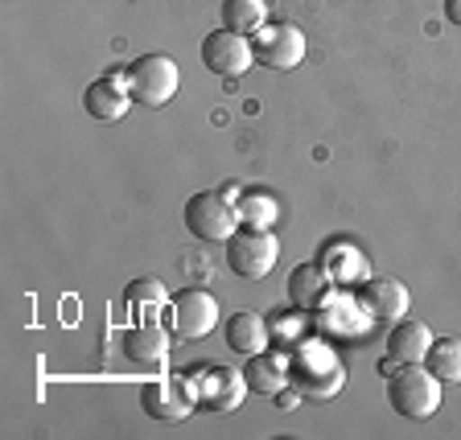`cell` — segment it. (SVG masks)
<instances>
[{"label":"cell","mask_w":461,"mask_h":440,"mask_svg":"<svg viewBox=\"0 0 461 440\" xmlns=\"http://www.w3.org/2000/svg\"><path fill=\"white\" fill-rule=\"evenodd\" d=\"M288 383L305 400H334L346 387V366L326 342H301L288 358Z\"/></svg>","instance_id":"1"},{"label":"cell","mask_w":461,"mask_h":440,"mask_svg":"<svg viewBox=\"0 0 461 440\" xmlns=\"http://www.w3.org/2000/svg\"><path fill=\"white\" fill-rule=\"evenodd\" d=\"M387 403L403 420H429L437 408H441V379L429 371L424 363L416 366H400V371L387 374Z\"/></svg>","instance_id":"2"},{"label":"cell","mask_w":461,"mask_h":440,"mask_svg":"<svg viewBox=\"0 0 461 440\" xmlns=\"http://www.w3.org/2000/svg\"><path fill=\"white\" fill-rule=\"evenodd\" d=\"M243 227L240 202H230L222 190H202L185 202V230L202 243H227Z\"/></svg>","instance_id":"3"},{"label":"cell","mask_w":461,"mask_h":440,"mask_svg":"<svg viewBox=\"0 0 461 440\" xmlns=\"http://www.w3.org/2000/svg\"><path fill=\"white\" fill-rule=\"evenodd\" d=\"M276 259H280V239L272 227H240L227 239V264H230V272L243 280L272 276Z\"/></svg>","instance_id":"4"},{"label":"cell","mask_w":461,"mask_h":440,"mask_svg":"<svg viewBox=\"0 0 461 440\" xmlns=\"http://www.w3.org/2000/svg\"><path fill=\"white\" fill-rule=\"evenodd\" d=\"M128 91H132L136 103L144 107H165L173 95H177V62L169 54H140L136 62H128Z\"/></svg>","instance_id":"5"},{"label":"cell","mask_w":461,"mask_h":440,"mask_svg":"<svg viewBox=\"0 0 461 440\" xmlns=\"http://www.w3.org/2000/svg\"><path fill=\"white\" fill-rule=\"evenodd\" d=\"M251 49H256L259 67L293 70L305 58V33L297 25H288V21H268L259 33H251Z\"/></svg>","instance_id":"6"},{"label":"cell","mask_w":461,"mask_h":440,"mask_svg":"<svg viewBox=\"0 0 461 440\" xmlns=\"http://www.w3.org/2000/svg\"><path fill=\"white\" fill-rule=\"evenodd\" d=\"M256 62V49H251V38L243 33H230V29H214L202 41V67L219 78H240L251 70Z\"/></svg>","instance_id":"7"},{"label":"cell","mask_w":461,"mask_h":440,"mask_svg":"<svg viewBox=\"0 0 461 440\" xmlns=\"http://www.w3.org/2000/svg\"><path fill=\"white\" fill-rule=\"evenodd\" d=\"M198 403L190 374H169V379H157V383L140 387V408L153 420H185Z\"/></svg>","instance_id":"8"},{"label":"cell","mask_w":461,"mask_h":440,"mask_svg":"<svg viewBox=\"0 0 461 440\" xmlns=\"http://www.w3.org/2000/svg\"><path fill=\"white\" fill-rule=\"evenodd\" d=\"M190 379H194V391H198V403L211 408V412H235L243 403V395L251 391L248 379L235 366H202Z\"/></svg>","instance_id":"9"},{"label":"cell","mask_w":461,"mask_h":440,"mask_svg":"<svg viewBox=\"0 0 461 440\" xmlns=\"http://www.w3.org/2000/svg\"><path fill=\"white\" fill-rule=\"evenodd\" d=\"M219 326V301L206 288H185L173 297V334L185 342H198Z\"/></svg>","instance_id":"10"},{"label":"cell","mask_w":461,"mask_h":440,"mask_svg":"<svg viewBox=\"0 0 461 440\" xmlns=\"http://www.w3.org/2000/svg\"><path fill=\"white\" fill-rule=\"evenodd\" d=\"M83 107L91 120L99 124H115L124 120L128 107H132V91H128V75L124 70H112V75H99L95 83L83 91Z\"/></svg>","instance_id":"11"},{"label":"cell","mask_w":461,"mask_h":440,"mask_svg":"<svg viewBox=\"0 0 461 440\" xmlns=\"http://www.w3.org/2000/svg\"><path fill=\"white\" fill-rule=\"evenodd\" d=\"M288 301L301 313H317L321 305H330L334 301V276H330L326 264H297L288 276Z\"/></svg>","instance_id":"12"},{"label":"cell","mask_w":461,"mask_h":440,"mask_svg":"<svg viewBox=\"0 0 461 440\" xmlns=\"http://www.w3.org/2000/svg\"><path fill=\"white\" fill-rule=\"evenodd\" d=\"M408 288L400 284V280L392 276H379V280H366L363 292H358V305L366 309V317H375L379 326H395V321H403V313H408Z\"/></svg>","instance_id":"13"},{"label":"cell","mask_w":461,"mask_h":440,"mask_svg":"<svg viewBox=\"0 0 461 440\" xmlns=\"http://www.w3.org/2000/svg\"><path fill=\"white\" fill-rule=\"evenodd\" d=\"M429 346H432V329L420 326V321H395V326L387 329V358L400 366L424 363Z\"/></svg>","instance_id":"14"},{"label":"cell","mask_w":461,"mask_h":440,"mask_svg":"<svg viewBox=\"0 0 461 440\" xmlns=\"http://www.w3.org/2000/svg\"><path fill=\"white\" fill-rule=\"evenodd\" d=\"M268 342H272V329L259 313H248V309H243V313H235L227 321V346L235 350V355H243V358L264 355Z\"/></svg>","instance_id":"15"},{"label":"cell","mask_w":461,"mask_h":440,"mask_svg":"<svg viewBox=\"0 0 461 440\" xmlns=\"http://www.w3.org/2000/svg\"><path fill=\"white\" fill-rule=\"evenodd\" d=\"M169 355V334H165L157 321H136L124 334V358L128 363H161Z\"/></svg>","instance_id":"16"},{"label":"cell","mask_w":461,"mask_h":440,"mask_svg":"<svg viewBox=\"0 0 461 440\" xmlns=\"http://www.w3.org/2000/svg\"><path fill=\"white\" fill-rule=\"evenodd\" d=\"M243 379H248V387L256 395H280L288 387V358H280V355H251Z\"/></svg>","instance_id":"17"},{"label":"cell","mask_w":461,"mask_h":440,"mask_svg":"<svg viewBox=\"0 0 461 440\" xmlns=\"http://www.w3.org/2000/svg\"><path fill=\"white\" fill-rule=\"evenodd\" d=\"M264 25H268V0H222V29L248 38Z\"/></svg>","instance_id":"18"},{"label":"cell","mask_w":461,"mask_h":440,"mask_svg":"<svg viewBox=\"0 0 461 440\" xmlns=\"http://www.w3.org/2000/svg\"><path fill=\"white\" fill-rule=\"evenodd\" d=\"M424 366L441 383H461V337H437L424 355Z\"/></svg>","instance_id":"19"},{"label":"cell","mask_w":461,"mask_h":440,"mask_svg":"<svg viewBox=\"0 0 461 440\" xmlns=\"http://www.w3.org/2000/svg\"><path fill=\"white\" fill-rule=\"evenodd\" d=\"M240 219H243V227H272V222H276V202H272V193H264V190L243 193Z\"/></svg>","instance_id":"20"},{"label":"cell","mask_w":461,"mask_h":440,"mask_svg":"<svg viewBox=\"0 0 461 440\" xmlns=\"http://www.w3.org/2000/svg\"><path fill=\"white\" fill-rule=\"evenodd\" d=\"M124 297H128V305H161L169 292H165V284L157 276H140L124 288Z\"/></svg>","instance_id":"21"},{"label":"cell","mask_w":461,"mask_h":440,"mask_svg":"<svg viewBox=\"0 0 461 440\" xmlns=\"http://www.w3.org/2000/svg\"><path fill=\"white\" fill-rule=\"evenodd\" d=\"M445 17H449V25L461 29V0H445Z\"/></svg>","instance_id":"22"}]
</instances>
